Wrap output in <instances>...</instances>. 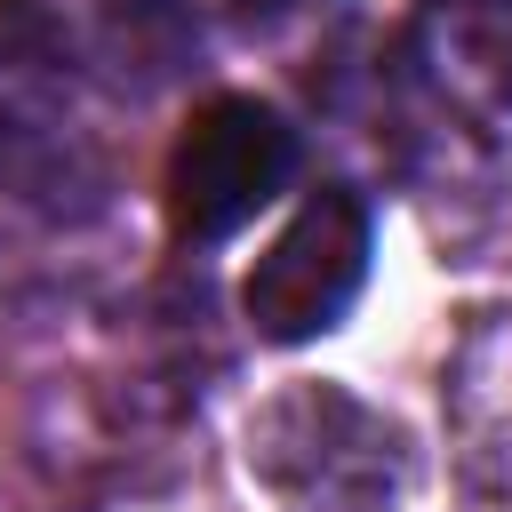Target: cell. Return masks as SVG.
Listing matches in <instances>:
<instances>
[{
    "label": "cell",
    "instance_id": "cell-1",
    "mask_svg": "<svg viewBox=\"0 0 512 512\" xmlns=\"http://www.w3.org/2000/svg\"><path fill=\"white\" fill-rule=\"evenodd\" d=\"M248 472L280 512H400L416 456L352 384H280L248 416Z\"/></svg>",
    "mask_w": 512,
    "mask_h": 512
},
{
    "label": "cell",
    "instance_id": "cell-2",
    "mask_svg": "<svg viewBox=\"0 0 512 512\" xmlns=\"http://www.w3.org/2000/svg\"><path fill=\"white\" fill-rule=\"evenodd\" d=\"M296 176V128L264 96H208L168 152V224L176 240H232Z\"/></svg>",
    "mask_w": 512,
    "mask_h": 512
},
{
    "label": "cell",
    "instance_id": "cell-3",
    "mask_svg": "<svg viewBox=\"0 0 512 512\" xmlns=\"http://www.w3.org/2000/svg\"><path fill=\"white\" fill-rule=\"evenodd\" d=\"M368 280V208L352 192H312L280 232L272 248L248 264V288H240V312L264 344H304V336H328L352 296Z\"/></svg>",
    "mask_w": 512,
    "mask_h": 512
},
{
    "label": "cell",
    "instance_id": "cell-4",
    "mask_svg": "<svg viewBox=\"0 0 512 512\" xmlns=\"http://www.w3.org/2000/svg\"><path fill=\"white\" fill-rule=\"evenodd\" d=\"M456 472L488 512H512V312H480L448 360Z\"/></svg>",
    "mask_w": 512,
    "mask_h": 512
},
{
    "label": "cell",
    "instance_id": "cell-5",
    "mask_svg": "<svg viewBox=\"0 0 512 512\" xmlns=\"http://www.w3.org/2000/svg\"><path fill=\"white\" fill-rule=\"evenodd\" d=\"M96 48H104V64H120V80H128V64H136V88H160V80H176V72L192 64L200 32H192V16H184L176 0H120V8L104 16Z\"/></svg>",
    "mask_w": 512,
    "mask_h": 512
},
{
    "label": "cell",
    "instance_id": "cell-6",
    "mask_svg": "<svg viewBox=\"0 0 512 512\" xmlns=\"http://www.w3.org/2000/svg\"><path fill=\"white\" fill-rule=\"evenodd\" d=\"M440 56L456 64V88H472L488 104H512V8L456 0L440 16Z\"/></svg>",
    "mask_w": 512,
    "mask_h": 512
},
{
    "label": "cell",
    "instance_id": "cell-7",
    "mask_svg": "<svg viewBox=\"0 0 512 512\" xmlns=\"http://www.w3.org/2000/svg\"><path fill=\"white\" fill-rule=\"evenodd\" d=\"M240 8H248V16H256V8H280V0H240Z\"/></svg>",
    "mask_w": 512,
    "mask_h": 512
}]
</instances>
